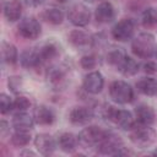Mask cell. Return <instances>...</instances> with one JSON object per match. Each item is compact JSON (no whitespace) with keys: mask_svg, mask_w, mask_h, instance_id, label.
Segmentation results:
<instances>
[{"mask_svg":"<svg viewBox=\"0 0 157 157\" xmlns=\"http://www.w3.org/2000/svg\"><path fill=\"white\" fill-rule=\"evenodd\" d=\"M98 64V59L96 55L93 54H87V55H83L80 60V65L85 69V70H92L97 66Z\"/></svg>","mask_w":157,"mask_h":157,"instance_id":"obj_32","label":"cell"},{"mask_svg":"<svg viewBox=\"0 0 157 157\" xmlns=\"http://www.w3.org/2000/svg\"><path fill=\"white\" fill-rule=\"evenodd\" d=\"M22 1L21 0H7L4 4V17L9 22H16L22 15Z\"/></svg>","mask_w":157,"mask_h":157,"instance_id":"obj_18","label":"cell"},{"mask_svg":"<svg viewBox=\"0 0 157 157\" xmlns=\"http://www.w3.org/2000/svg\"><path fill=\"white\" fill-rule=\"evenodd\" d=\"M108 130H104L99 126L96 125H90L83 128L78 135H77V140H78V145L83 148H92L96 147L101 140L104 137V135L107 134Z\"/></svg>","mask_w":157,"mask_h":157,"instance_id":"obj_5","label":"cell"},{"mask_svg":"<svg viewBox=\"0 0 157 157\" xmlns=\"http://www.w3.org/2000/svg\"><path fill=\"white\" fill-rule=\"evenodd\" d=\"M45 0H26L27 5L29 6H33V7H37V6H40Z\"/></svg>","mask_w":157,"mask_h":157,"instance_id":"obj_35","label":"cell"},{"mask_svg":"<svg viewBox=\"0 0 157 157\" xmlns=\"http://www.w3.org/2000/svg\"><path fill=\"white\" fill-rule=\"evenodd\" d=\"M83 90L90 94H98L104 87V77L99 71H90L82 82Z\"/></svg>","mask_w":157,"mask_h":157,"instance_id":"obj_10","label":"cell"},{"mask_svg":"<svg viewBox=\"0 0 157 157\" xmlns=\"http://www.w3.org/2000/svg\"><path fill=\"white\" fill-rule=\"evenodd\" d=\"M29 107H31V102L25 96H17L13 99V108H12V110H15L16 113L27 112L29 109Z\"/></svg>","mask_w":157,"mask_h":157,"instance_id":"obj_30","label":"cell"},{"mask_svg":"<svg viewBox=\"0 0 157 157\" xmlns=\"http://www.w3.org/2000/svg\"><path fill=\"white\" fill-rule=\"evenodd\" d=\"M141 23L145 28H152L157 25V9L148 6L141 13Z\"/></svg>","mask_w":157,"mask_h":157,"instance_id":"obj_27","label":"cell"},{"mask_svg":"<svg viewBox=\"0 0 157 157\" xmlns=\"http://www.w3.org/2000/svg\"><path fill=\"white\" fill-rule=\"evenodd\" d=\"M86 1H88V2H94V1H97V0H86Z\"/></svg>","mask_w":157,"mask_h":157,"instance_id":"obj_38","label":"cell"},{"mask_svg":"<svg viewBox=\"0 0 157 157\" xmlns=\"http://www.w3.org/2000/svg\"><path fill=\"white\" fill-rule=\"evenodd\" d=\"M135 120L140 124L152 125L156 120V112L151 105L140 103L135 107Z\"/></svg>","mask_w":157,"mask_h":157,"instance_id":"obj_15","label":"cell"},{"mask_svg":"<svg viewBox=\"0 0 157 157\" xmlns=\"http://www.w3.org/2000/svg\"><path fill=\"white\" fill-rule=\"evenodd\" d=\"M13 108V99L6 94V93H1L0 94V112L2 115L10 113Z\"/></svg>","mask_w":157,"mask_h":157,"instance_id":"obj_31","label":"cell"},{"mask_svg":"<svg viewBox=\"0 0 157 157\" xmlns=\"http://www.w3.org/2000/svg\"><path fill=\"white\" fill-rule=\"evenodd\" d=\"M67 40L75 48H85L92 45V37L82 29H72L67 36Z\"/></svg>","mask_w":157,"mask_h":157,"instance_id":"obj_19","label":"cell"},{"mask_svg":"<svg viewBox=\"0 0 157 157\" xmlns=\"http://www.w3.org/2000/svg\"><path fill=\"white\" fill-rule=\"evenodd\" d=\"M135 33V22L131 18H121L112 28V37L118 42H128L132 39Z\"/></svg>","mask_w":157,"mask_h":157,"instance_id":"obj_8","label":"cell"},{"mask_svg":"<svg viewBox=\"0 0 157 157\" xmlns=\"http://www.w3.org/2000/svg\"><path fill=\"white\" fill-rule=\"evenodd\" d=\"M131 50L137 58L141 59L157 58V42L155 36L148 32L137 34L135 38H132Z\"/></svg>","mask_w":157,"mask_h":157,"instance_id":"obj_1","label":"cell"},{"mask_svg":"<svg viewBox=\"0 0 157 157\" xmlns=\"http://www.w3.org/2000/svg\"><path fill=\"white\" fill-rule=\"evenodd\" d=\"M7 85H9V88L12 91V92H18V90L21 88L22 86V78L20 76H11L9 77V81H7Z\"/></svg>","mask_w":157,"mask_h":157,"instance_id":"obj_33","label":"cell"},{"mask_svg":"<svg viewBox=\"0 0 157 157\" xmlns=\"http://www.w3.org/2000/svg\"><path fill=\"white\" fill-rule=\"evenodd\" d=\"M126 54L121 48H114L112 50L108 52L107 54V63L112 66H114L117 70L119 69V66L121 65V63L124 61Z\"/></svg>","mask_w":157,"mask_h":157,"instance_id":"obj_28","label":"cell"},{"mask_svg":"<svg viewBox=\"0 0 157 157\" xmlns=\"http://www.w3.org/2000/svg\"><path fill=\"white\" fill-rule=\"evenodd\" d=\"M109 97L118 104H128L134 101L135 92L130 83L123 80H115L109 86Z\"/></svg>","mask_w":157,"mask_h":157,"instance_id":"obj_4","label":"cell"},{"mask_svg":"<svg viewBox=\"0 0 157 157\" xmlns=\"http://www.w3.org/2000/svg\"><path fill=\"white\" fill-rule=\"evenodd\" d=\"M129 137L135 146L140 148H147L156 141L157 134L151 128V125H145L135 121V124L129 129Z\"/></svg>","mask_w":157,"mask_h":157,"instance_id":"obj_2","label":"cell"},{"mask_svg":"<svg viewBox=\"0 0 157 157\" xmlns=\"http://www.w3.org/2000/svg\"><path fill=\"white\" fill-rule=\"evenodd\" d=\"M102 115H103V118H105L107 120H109L114 125H117L118 128L126 130V131H129V129L136 121L135 118L132 117L131 112H129L126 109L115 108L109 104H105L104 108H102Z\"/></svg>","mask_w":157,"mask_h":157,"instance_id":"obj_3","label":"cell"},{"mask_svg":"<svg viewBox=\"0 0 157 157\" xmlns=\"http://www.w3.org/2000/svg\"><path fill=\"white\" fill-rule=\"evenodd\" d=\"M42 18L49 25L58 26V25L63 23L64 18H65V13L59 7H50V9H45L42 12Z\"/></svg>","mask_w":157,"mask_h":157,"instance_id":"obj_24","label":"cell"},{"mask_svg":"<svg viewBox=\"0 0 157 157\" xmlns=\"http://www.w3.org/2000/svg\"><path fill=\"white\" fill-rule=\"evenodd\" d=\"M58 147L65 153H74L78 146L77 136L72 132H63L56 139Z\"/></svg>","mask_w":157,"mask_h":157,"instance_id":"obj_17","label":"cell"},{"mask_svg":"<svg viewBox=\"0 0 157 157\" xmlns=\"http://www.w3.org/2000/svg\"><path fill=\"white\" fill-rule=\"evenodd\" d=\"M67 20L75 27H86L91 21V11L83 4H75L67 11Z\"/></svg>","mask_w":157,"mask_h":157,"instance_id":"obj_7","label":"cell"},{"mask_svg":"<svg viewBox=\"0 0 157 157\" xmlns=\"http://www.w3.org/2000/svg\"><path fill=\"white\" fill-rule=\"evenodd\" d=\"M36 121L33 115H29L27 112L16 113L12 118V126L16 130H32Z\"/></svg>","mask_w":157,"mask_h":157,"instance_id":"obj_20","label":"cell"},{"mask_svg":"<svg viewBox=\"0 0 157 157\" xmlns=\"http://www.w3.org/2000/svg\"><path fill=\"white\" fill-rule=\"evenodd\" d=\"M33 142H34V146H36L37 151L43 156L53 155L55 148L58 147V144L54 140V137L52 135L47 134V132H42V134L36 135Z\"/></svg>","mask_w":157,"mask_h":157,"instance_id":"obj_11","label":"cell"},{"mask_svg":"<svg viewBox=\"0 0 157 157\" xmlns=\"http://www.w3.org/2000/svg\"><path fill=\"white\" fill-rule=\"evenodd\" d=\"M1 58L5 64L15 65L20 60L17 48L10 42H2L1 43Z\"/></svg>","mask_w":157,"mask_h":157,"instance_id":"obj_22","label":"cell"},{"mask_svg":"<svg viewBox=\"0 0 157 157\" xmlns=\"http://www.w3.org/2000/svg\"><path fill=\"white\" fill-rule=\"evenodd\" d=\"M11 144L16 147H25L27 146L31 140H32V136H31V132L29 130H16L11 134Z\"/></svg>","mask_w":157,"mask_h":157,"instance_id":"obj_26","label":"cell"},{"mask_svg":"<svg viewBox=\"0 0 157 157\" xmlns=\"http://www.w3.org/2000/svg\"><path fill=\"white\" fill-rule=\"evenodd\" d=\"M123 147H124L123 139L118 134L109 130L101 140V142L96 146L97 152L99 155H107V156H118V153Z\"/></svg>","mask_w":157,"mask_h":157,"instance_id":"obj_6","label":"cell"},{"mask_svg":"<svg viewBox=\"0 0 157 157\" xmlns=\"http://www.w3.org/2000/svg\"><path fill=\"white\" fill-rule=\"evenodd\" d=\"M115 17V9L110 1H102L94 10V18L98 23H109Z\"/></svg>","mask_w":157,"mask_h":157,"instance_id":"obj_14","label":"cell"},{"mask_svg":"<svg viewBox=\"0 0 157 157\" xmlns=\"http://www.w3.org/2000/svg\"><path fill=\"white\" fill-rule=\"evenodd\" d=\"M18 61L21 66L25 69H38L42 65H44L39 55V49H34V48H28L23 50L20 55Z\"/></svg>","mask_w":157,"mask_h":157,"instance_id":"obj_13","label":"cell"},{"mask_svg":"<svg viewBox=\"0 0 157 157\" xmlns=\"http://www.w3.org/2000/svg\"><path fill=\"white\" fill-rule=\"evenodd\" d=\"M58 2H61V4H64V2H67V1H70V0H56Z\"/></svg>","mask_w":157,"mask_h":157,"instance_id":"obj_37","label":"cell"},{"mask_svg":"<svg viewBox=\"0 0 157 157\" xmlns=\"http://www.w3.org/2000/svg\"><path fill=\"white\" fill-rule=\"evenodd\" d=\"M124 76H135L137 72H139V70H140V64L135 60V59H132L131 56H125V59H124V61L121 63V65L119 66V69H118Z\"/></svg>","mask_w":157,"mask_h":157,"instance_id":"obj_25","label":"cell"},{"mask_svg":"<svg viewBox=\"0 0 157 157\" xmlns=\"http://www.w3.org/2000/svg\"><path fill=\"white\" fill-rule=\"evenodd\" d=\"M136 88L145 96H155L157 93V78L153 76L142 77L136 82Z\"/></svg>","mask_w":157,"mask_h":157,"instance_id":"obj_21","label":"cell"},{"mask_svg":"<svg viewBox=\"0 0 157 157\" xmlns=\"http://www.w3.org/2000/svg\"><path fill=\"white\" fill-rule=\"evenodd\" d=\"M66 76V67L64 66H52L47 71V77L50 83L58 85L60 83Z\"/></svg>","mask_w":157,"mask_h":157,"instance_id":"obj_29","label":"cell"},{"mask_svg":"<svg viewBox=\"0 0 157 157\" xmlns=\"http://www.w3.org/2000/svg\"><path fill=\"white\" fill-rule=\"evenodd\" d=\"M60 52V47L58 45L56 42L54 40H49L47 43H44L40 48H39V55L42 59V63L45 64L48 61H50L52 59L56 58L59 55Z\"/></svg>","mask_w":157,"mask_h":157,"instance_id":"obj_23","label":"cell"},{"mask_svg":"<svg viewBox=\"0 0 157 157\" xmlns=\"http://www.w3.org/2000/svg\"><path fill=\"white\" fill-rule=\"evenodd\" d=\"M145 74L150 75V76H155L157 75V61L156 60H147L144 66H142Z\"/></svg>","mask_w":157,"mask_h":157,"instance_id":"obj_34","label":"cell"},{"mask_svg":"<svg viewBox=\"0 0 157 157\" xmlns=\"http://www.w3.org/2000/svg\"><path fill=\"white\" fill-rule=\"evenodd\" d=\"M18 34L25 39H37L40 36V23L36 17H25L17 26Z\"/></svg>","mask_w":157,"mask_h":157,"instance_id":"obj_9","label":"cell"},{"mask_svg":"<svg viewBox=\"0 0 157 157\" xmlns=\"http://www.w3.org/2000/svg\"><path fill=\"white\" fill-rule=\"evenodd\" d=\"M94 118V112L90 107H74L69 113V120L75 125H86Z\"/></svg>","mask_w":157,"mask_h":157,"instance_id":"obj_12","label":"cell"},{"mask_svg":"<svg viewBox=\"0 0 157 157\" xmlns=\"http://www.w3.org/2000/svg\"><path fill=\"white\" fill-rule=\"evenodd\" d=\"M33 118H34V121L36 124L38 125H52L54 121H55V113L52 108H49L48 105H44V104H40L38 105L34 112H33Z\"/></svg>","mask_w":157,"mask_h":157,"instance_id":"obj_16","label":"cell"},{"mask_svg":"<svg viewBox=\"0 0 157 157\" xmlns=\"http://www.w3.org/2000/svg\"><path fill=\"white\" fill-rule=\"evenodd\" d=\"M20 155H21V156H36V152H33V151H31V150H25V151H22Z\"/></svg>","mask_w":157,"mask_h":157,"instance_id":"obj_36","label":"cell"}]
</instances>
